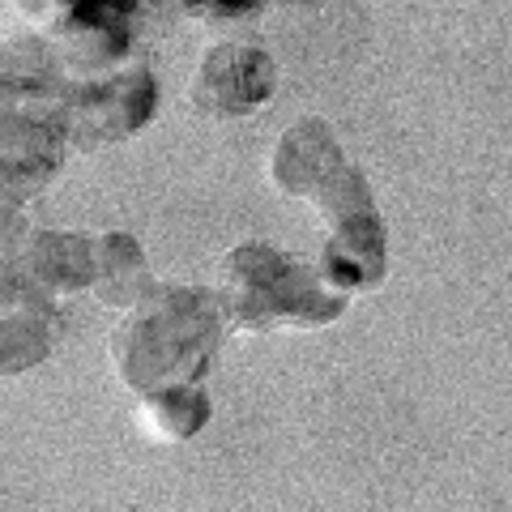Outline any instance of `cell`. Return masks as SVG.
Segmentation results:
<instances>
[{
  "mask_svg": "<svg viewBox=\"0 0 512 512\" xmlns=\"http://www.w3.org/2000/svg\"><path fill=\"white\" fill-rule=\"evenodd\" d=\"M269 90V60L261 52H244V47H218L205 60L197 103L205 111H248L265 99Z\"/></svg>",
  "mask_w": 512,
  "mask_h": 512,
  "instance_id": "obj_1",
  "label": "cell"
}]
</instances>
